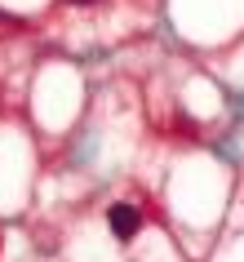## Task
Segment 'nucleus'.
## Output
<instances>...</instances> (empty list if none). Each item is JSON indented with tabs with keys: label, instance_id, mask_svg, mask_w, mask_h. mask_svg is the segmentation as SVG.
<instances>
[{
	"label": "nucleus",
	"instance_id": "obj_2",
	"mask_svg": "<svg viewBox=\"0 0 244 262\" xmlns=\"http://www.w3.org/2000/svg\"><path fill=\"white\" fill-rule=\"evenodd\" d=\"M62 5H71V9H94L98 0H62Z\"/></svg>",
	"mask_w": 244,
	"mask_h": 262
},
{
	"label": "nucleus",
	"instance_id": "obj_1",
	"mask_svg": "<svg viewBox=\"0 0 244 262\" xmlns=\"http://www.w3.org/2000/svg\"><path fill=\"white\" fill-rule=\"evenodd\" d=\"M107 222H111V235H116V240H134L138 231H142V213H138L134 205H111L107 209Z\"/></svg>",
	"mask_w": 244,
	"mask_h": 262
}]
</instances>
